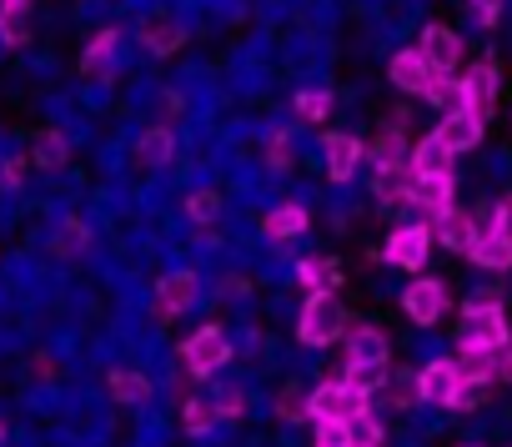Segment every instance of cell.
I'll return each mask as SVG.
<instances>
[{
	"label": "cell",
	"instance_id": "obj_30",
	"mask_svg": "<svg viewBox=\"0 0 512 447\" xmlns=\"http://www.w3.org/2000/svg\"><path fill=\"white\" fill-rule=\"evenodd\" d=\"M297 116L302 121H327L332 116V96L327 91H302L297 96Z\"/></svg>",
	"mask_w": 512,
	"mask_h": 447
},
{
	"label": "cell",
	"instance_id": "obj_40",
	"mask_svg": "<svg viewBox=\"0 0 512 447\" xmlns=\"http://www.w3.org/2000/svg\"><path fill=\"white\" fill-rule=\"evenodd\" d=\"M472 11H477V21H482V26H497V16H502V0H472Z\"/></svg>",
	"mask_w": 512,
	"mask_h": 447
},
{
	"label": "cell",
	"instance_id": "obj_3",
	"mask_svg": "<svg viewBox=\"0 0 512 447\" xmlns=\"http://www.w3.org/2000/svg\"><path fill=\"white\" fill-rule=\"evenodd\" d=\"M307 402H312V417H337V422H352V417H362V412H367V397H362L347 377L322 382Z\"/></svg>",
	"mask_w": 512,
	"mask_h": 447
},
{
	"label": "cell",
	"instance_id": "obj_2",
	"mask_svg": "<svg viewBox=\"0 0 512 447\" xmlns=\"http://www.w3.org/2000/svg\"><path fill=\"white\" fill-rule=\"evenodd\" d=\"M347 332V312L332 292H312V302L302 307V322H297V337L307 347H332L337 337Z\"/></svg>",
	"mask_w": 512,
	"mask_h": 447
},
{
	"label": "cell",
	"instance_id": "obj_31",
	"mask_svg": "<svg viewBox=\"0 0 512 447\" xmlns=\"http://www.w3.org/2000/svg\"><path fill=\"white\" fill-rule=\"evenodd\" d=\"M186 216L191 221H216L221 216V196L216 191H191L186 196Z\"/></svg>",
	"mask_w": 512,
	"mask_h": 447
},
{
	"label": "cell",
	"instance_id": "obj_21",
	"mask_svg": "<svg viewBox=\"0 0 512 447\" xmlns=\"http://www.w3.org/2000/svg\"><path fill=\"white\" fill-rule=\"evenodd\" d=\"M307 232V211L292 201V206H277L272 216H267V237L272 242H292V237H302Z\"/></svg>",
	"mask_w": 512,
	"mask_h": 447
},
{
	"label": "cell",
	"instance_id": "obj_13",
	"mask_svg": "<svg viewBox=\"0 0 512 447\" xmlns=\"http://www.w3.org/2000/svg\"><path fill=\"white\" fill-rule=\"evenodd\" d=\"M482 126H487V121H477V116H467V111L457 106V111H447V116H442L437 136H442V146L457 156V151H472V146L482 141Z\"/></svg>",
	"mask_w": 512,
	"mask_h": 447
},
{
	"label": "cell",
	"instance_id": "obj_34",
	"mask_svg": "<svg viewBox=\"0 0 512 447\" xmlns=\"http://www.w3.org/2000/svg\"><path fill=\"white\" fill-rule=\"evenodd\" d=\"M352 447H382V422L372 412L352 417Z\"/></svg>",
	"mask_w": 512,
	"mask_h": 447
},
{
	"label": "cell",
	"instance_id": "obj_32",
	"mask_svg": "<svg viewBox=\"0 0 512 447\" xmlns=\"http://www.w3.org/2000/svg\"><path fill=\"white\" fill-rule=\"evenodd\" d=\"M347 382L367 397V392H377V387L387 382V367H362V362H347Z\"/></svg>",
	"mask_w": 512,
	"mask_h": 447
},
{
	"label": "cell",
	"instance_id": "obj_4",
	"mask_svg": "<svg viewBox=\"0 0 512 447\" xmlns=\"http://www.w3.org/2000/svg\"><path fill=\"white\" fill-rule=\"evenodd\" d=\"M457 86H462V111L477 116V121H487L492 106H497V86H502V81H497V66H492V61H477Z\"/></svg>",
	"mask_w": 512,
	"mask_h": 447
},
{
	"label": "cell",
	"instance_id": "obj_36",
	"mask_svg": "<svg viewBox=\"0 0 512 447\" xmlns=\"http://www.w3.org/2000/svg\"><path fill=\"white\" fill-rule=\"evenodd\" d=\"M76 247H86V227H81V221H66V227L56 232V252H61V257H71Z\"/></svg>",
	"mask_w": 512,
	"mask_h": 447
},
{
	"label": "cell",
	"instance_id": "obj_38",
	"mask_svg": "<svg viewBox=\"0 0 512 447\" xmlns=\"http://www.w3.org/2000/svg\"><path fill=\"white\" fill-rule=\"evenodd\" d=\"M277 412H282L287 422H297V417H307V412H312V402H307L302 392H282V402H277Z\"/></svg>",
	"mask_w": 512,
	"mask_h": 447
},
{
	"label": "cell",
	"instance_id": "obj_37",
	"mask_svg": "<svg viewBox=\"0 0 512 447\" xmlns=\"http://www.w3.org/2000/svg\"><path fill=\"white\" fill-rule=\"evenodd\" d=\"M487 232H497V237H507V242H512V196H502V201L492 206V221H487Z\"/></svg>",
	"mask_w": 512,
	"mask_h": 447
},
{
	"label": "cell",
	"instance_id": "obj_12",
	"mask_svg": "<svg viewBox=\"0 0 512 447\" xmlns=\"http://www.w3.org/2000/svg\"><path fill=\"white\" fill-rule=\"evenodd\" d=\"M387 76H392V86H397V91L422 96V91H427V81H432V66L422 61V51H397V56H392V66H387Z\"/></svg>",
	"mask_w": 512,
	"mask_h": 447
},
{
	"label": "cell",
	"instance_id": "obj_5",
	"mask_svg": "<svg viewBox=\"0 0 512 447\" xmlns=\"http://www.w3.org/2000/svg\"><path fill=\"white\" fill-rule=\"evenodd\" d=\"M427 252H432V227H397L382 247V257L392 267H407V272H422Z\"/></svg>",
	"mask_w": 512,
	"mask_h": 447
},
{
	"label": "cell",
	"instance_id": "obj_19",
	"mask_svg": "<svg viewBox=\"0 0 512 447\" xmlns=\"http://www.w3.org/2000/svg\"><path fill=\"white\" fill-rule=\"evenodd\" d=\"M372 166H377V176L407 166V146H402V131H397V126H387V131L377 136V146H372Z\"/></svg>",
	"mask_w": 512,
	"mask_h": 447
},
{
	"label": "cell",
	"instance_id": "obj_29",
	"mask_svg": "<svg viewBox=\"0 0 512 447\" xmlns=\"http://www.w3.org/2000/svg\"><path fill=\"white\" fill-rule=\"evenodd\" d=\"M317 447H352V422L317 417Z\"/></svg>",
	"mask_w": 512,
	"mask_h": 447
},
{
	"label": "cell",
	"instance_id": "obj_28",
	"mask_svg": "<svg viewBox=\"0 0 512 447\" xmlns=\"http://www.w3.org/2000/svg\"><path fill=\"white\" fill-rule=\"evenodd\" d=\"M36 166H46V171L66 166V136L61 131H41L36 136Z\"/></svg>",
	"mask_w": 512,
	"mask_h": 447
},
{
	"label": "cell",
	"instance_id": "obj_33",
	"mask_svg": "<svg viewBox=\"0 0 512 447\" xmlns=\"http://www.w3.org/2000/svg\"><path fill=\"white\" fill-rule=\"evenodd\" d=\"M181 422H186V432H211V422H216V402L191 397V402H186V412H181Z\"/></svg>",
	"mask_w": 512,
	"mask_h": 447
},
{
	"label": "cell",
	"instance_id": "obj_26",
	"mask_svg": "<svg viewBox=\"0 0 512 447\" xmlns=\"http://www.w3.org/2000/svg\"><path fill=\"white\" fill-rule=\"evenodd\" d=\"M422 101H432V106H447V111H457V106H462V86L452 81V71H432V81H427Z\"/></svg>",
	"mask_w": 512,
	"mask_h": 447
},
{
	"label": "cell",
	"instance_id": "obj_25",
	"mask_svg": "<svg viewBox=\"0 0 512 447\" xmlns=\"http://www.w3.org/2000/svg\"><path fill=\"white\" fill-rule=\"evenodd\" d=\"M297 277H302V287H312V292H332V287L342 282V272H337V262H317V257H307V262H297Z\"/></svg>",
	"mask_w": 512,
	"mask_h": 447
},
{
	"label": "cell",
	"instance_id": "obj_10",
	"mask_svg": "<svg viewBox=\"0 0 512 447\" xmlns=\"http://www.w3.org/2000/svg\"><path fill=\"white\" fill-rule=\"evenodd\" d=\"M417 51H422V61H427L432 71H457V66H462V36L447 31V26H427Z\"/></svg>",
	"mask_w": 512,
	"mask_h": 447
},
{
	"label": "cell",
	"instance_id": "obj_7",
	"mask_svg": "<svg viewBox=\"0 0 512 447\" xmlns=\"http://www.w3.org/2000/svg\"><path fill=\"white\" fill-rule=\"evenodd\" d=\"M181 357H186V367L191 372H216L226 357H231V342H226V332L221 327H201V332H191L186 337V347H181Z\"/></svg>",
	"mask_w": 512,
	"mask_h": 447
},
{
	"label": "cell",
	"instance_id": "obj_16",
	"mask_svg": "<svg viewBox=\"0 0 512 447\" xmlns=\"http://www.w3.org/2000/svg\"><path fill=\"white\" fill-rule=\"evenodd\" d=\"M407 166H412V176H432V171H452V151L442 146V136L432 131V136H422L417 146H412V156H407Z\"/></svg>",
	"mask_w": 512,
	"mask_h": 447
},
{
	"label": "cell",
	"instance_id": "obj_8",
	"mask_svg": "<svg viewBox=\"0 0 512 447\" xmlns=\"http://www.w3.org/2000/svg\"><path fill=\"white\" fill-rule=\"evenodd\" d=\"M457 387H462V377H457V362H427L422 372H417V397L422 402H432V407H452L457 402Z\"/></svg>",
	"mask_w": 512,
	"mask_h": 447
},
{
	"label": "cell",
	"instance_id": "obj_17",
	"mask_svg": "<svg viewBox=\"0 0 512 447\" xmlns=\"http://www.w3.org/2000/svg\"><path fill=\"white\" fill-rule=\"evenodd\" d=\"M191 302H196V277H191V272L166 277L161 292H156V312H161V317H176V312H186Z\"/></svg>",
	"mask_w": 512,
	"mask_h": 447
},
{
	"label": "cell",
	"instance_id": "obj_42",
	"mask_svg": "<svg viewBox=\"0 0 512 447\" xmlns=\"http://www.w3.org/2000/svg\"><path fill=\"white\" fill-rule=\"evenodd\" d=\"M21 176H26V161H11L6 166V186H21Z\"/></svg>",
	"mask_w": 512,
	"mask_h": 447
},
{
	"label": "cell",
	"instance_id": "obj_24",
	"mask_svg": "<svg viewBox=\"0 0 512 447\" xmlns=\"http://www.w3.org/2000/svg\"><path fill=\"white\" fill-rule=\"evenodd\" d=\"M111 61H116V31H101V36L91 41V51L81 56V71H86V76H106Z\"/></svg>",
	"mask_w": 512,
	"mask_h": 447
},
{
	"label": "cell",
	"instance_id": "obj_6",
	"mask_svg": "<svg viewBox=\"0 0 512 447\" xmlns=\"http://www.w3.org/2000/svg\"><path fill=\"white\" fill-rule=\"evenodd\" d=\"M402 312H407L417 327H432V322H442V312H447V287H442L437 277H422V282H412V287L402 292Z\"/></svg>",
	"mask_w": 512,
	"mask_h": 447
},
{
	"label": "cell",
	"instance_id": "obj_22",
	"mask_svg": "<svg viewBox=\"0 0 512 447\" xmlns=\"http://www.w3.org/2000/svg\"><path fill=\"white\" fill-rule=\"evenodd\" d=\"M141 41H146V51L171 56V51L181 46V26H176V21H166V16H151V21L141 26Z\"/></svg>",
	"mask_w": 512,
	"mask_h": 447
},
{
	"label": "cell",
	"instance_id": "obj_27",
	"mask_svg": "<svg viewBox=\"0 0 512 447\" xmlns=\"http://www.w3.org/2000/svg\"><path fill=\"white\" fill-rule=\"evenodd\" d=\"M111 392H116V402H146L151 397V382L141 377V372H111Z\"/></svg>",
	"mask_w": 512,
	"mask_h": 447
},
{
	"label": "cell",
	"instance_id": "obj_39",
	"mask_svg": "<svg viewBox=\"0 0 512 447\" xmlns=\"http://www.w3.org/2000/svg\"><path fill=\"white\" fill-rule=\"evenodd\" d=\"M267 156H272L277 166H287V161H292V141H287L282 131H272V136H267Z\"/></svg>",
	"mask_w": 512,
	"mask_h": 447
},
{
	"label": "cell",
	"instance_id": "obj_18",
	"mask_svg": "<svg viewBox=\"0 0 512 447\" xmlns=\"http://www.w3.org/2000/svg\"><path fill=\"white\" fill-rule=\"evenodd\" d=\"M387 337L377 332V327H357L352 337H347V357L352 362H362V367H387Z\"/></svg>",
	"mask_w": 512,
	"mask_h": 447
},
{
	"label": "cell",
	"instance_id": "obj_14",
	"mask_svg": "<svg viewBox=\"0 0 512 447\" xmlns=\"http://www.w3.org/2000/svg\"><path fill=\"white\" fill-rule=\"evenodd\" d=\"M357 161H362V141L347 136V131H332V136H327V176H332V181H352Z\"/></svg>",
	"mask_w": 512,
	"mask_h": 447
},
{
	"label": "cell",
	"instance_id": "obj_43",
	"mask_svg": "<svg viewBox=\"0 0 512 447\" xmlns=\"http://www.w3.org/2000/svg\"><path fill=\"white\" fill-rule=\"evenodd\" d=\"M21 6H31V0H21Z\"/></svg>",
	"mask_w": 512,
	"mask_h": 447
},
{
	"label": "cell",
	"instance_id": "obj_11",
	"mask_svg": "<svg viewBox=\"0 0 512 447\" xmlns=\"http://www.w3.org/2000/svg\"><path fill=\"white\" fill-rule=\"evenodd\" d=\"M432 237L447 247V252H472V242H477V221L467 216V211H457V206H447L442 216H432Z\"/></svg>",
	"mask_w": 512,
	"mask_h": 447
},
{
	"label": "cell",
	"instance_id": "obj_1",
	"mask_svg": "<svg viewBox=\"0 0 512 447\" xmlns=\"http://www.w3.org/2000/svg\"><path fill=\"white\" fill-rule=\"evenodd\" d=\"M507 342H512V332H507L502 297L477 292V297L462 307V332H457V347H462V352H497V347H507Z\"/></svg>",
	"mask_w": 512,
	"mask_h": 447
},
{
	"label": "cell",
	"instance_id": "obj_15",
	"mask_svg": "<svg viewBox=\"0 0 512 447\" xmlns=\"http://www.w3.org/2000/svg\"><path fill=\"white\" fill-rule=\"evenodd\" d=\"M467 257H472V262H477V267H482V272H507V267H512V242H507V237H497V232H487V227H482V232H477V242H472V252H467Z\"/></svg>",
	"mask_w": 512,
	"mask_h": 447
},
{
	"label": "cell",
	"instance_id": "obj_41",
	"mask_svg": "<svg viewBox=\"0 0 512 447\" xmlns=\"http://www.w3.org/2000/svg\"><path fill=\"white\" fill-rule=\"evenodd\" d=\"M492 377L512 382V347H497V352H492Z\"/></svg>",
	"mask_w": 512,
	"mask_h": 447
},
{
	"label": "cell",
	"instance_id": "obj_35",
	"mask_svg": "<svg viewBox=\"0 0 512 447\" xmlns=\"http://www.w3.org/2000/svg\"><path fill=\"white\" fill-rule=\"evenodd\" d=\"M246 412V392L241 387H221L216 392V417H241Z\"/></svg>",
	"mask_w": 512,
	"mask_h": 447
},
{
	"label": "cell",
	"instance_id": "obj_20",
	"mask_svg": "<svg viewBox=\"0 0 512 447\" xmlns=\"http://www.w3.org/2000/svg\"><path fill=\"white\" fill-rule=\"evenodd\" d=\"M0 41L6 46L31 41V6H21V0H6V6H0Z\"/></svg>",
	"mask_w": 512,
	"mask_h": 447
},
{
	"label": "cell",
	"instance_id": "obj_23",
	"mask_svg": "<svg viewBox=\"0 0 512 447\" xmlns=\"http://www.w3.org/2000/svg\"><path fill=\"white\" fill-rule=\"evenodd\" d=\"M171 151H176V141H171L166 126H151V131L136 141V161H141V166H166Z\"/></svg>",
	"mask_w": 512,
	"mask_h": 447
},
{
	"label": "cell",
	"instance_id": "obj_9",
	"mask_svg": "<svg viewBox=\"0 0 512 447\" xmlns=\"http://www.w3.org/2000/svg\"><path fill=\"white\" fill-rule=\"evenodd\" d=\"M452 191H457L452 171H432V176H412L407 201H412V206H422L427 216H442V211L452 206Z\"/></svg>",
	"mask_w": 512,
	"mask_h": 447
}]
</instances>
